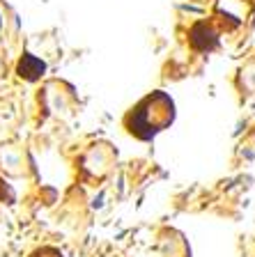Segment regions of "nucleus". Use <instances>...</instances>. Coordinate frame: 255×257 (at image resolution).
Masks as SVG:
<instances>
[{
	"instance_id": "nucleus-1",
	"label": "nucleus",
	"mask_w": 255,
	"mask_h": 257,
	"mask_svg": "<svg viewBox=\"0 0 255 257\" xmlns=\"http://www.w3.org/2000/svg\"><path fill=\"white\" fill-rule=\"evenodd\" d=\"M44 69H46V64L42 60H37L35 55H23L21 64H19V74L26 76L28 80H35L39 74H44Z\"/></svg>"
}]
</instances>
